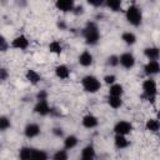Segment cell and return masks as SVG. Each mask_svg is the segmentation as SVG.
I'll list each match as a JSON object with an SVG mask.
<instances>
[{
  "mask_svg": "<svg viewBox=\"0 0 160 160\" xmlns=\"http://www.w3.org/2000/svg\"><path fill=\"white\" fill-rule=\"evenodd\" d=\"M55 75H56L59 79H61V80H66V79L70 76V69H69L66 65H64V64L58 65V66L55 68Z\"/></svg>",
  "mask_w": 160,
  "mask_h": 160,
  "instance_id": "5bb4252c",
  "label": "cell"
},
{
  "mask_svg": "<svg viewBox=\"0 0 160 160\" xmlns=\"http://www.w3.org/2000/svg\"><path fill=\"white\" fill-rule=\"evenodd\" d=\"M144 55L149 59V61H150V60H156V61H158L160 52H159V49H158V48L151 46V48H146V49H144Z\"/></svg>",
  "mask_w": 160,
  "mask_h": 160,
  "instance_id": "ac0fdd59",
  "label": "cell"
},
{
  "mask_svg": "<svg viewBox=\"0 0 160 160\" xmlns=\"http://www.w3.org/2000/svg\"><path fill=\"white\" fill-rule=\"evenodd\" d=\"M58 26L60 28V29H65L66 26H65V24L64 22H58Z\"/></svg>",
  "mask_w": 160,
  "mask_h": 160,
  "instance_id": "74e56055",
  "label": "cell"
},
{
  "mask_svg": "<svg viewBox=\"0 0 160 160\" xmlns=\"http://www.w3.org/2000/svg\"><path fill=\"white\" fill-rule=\"evenodd\" d=\"M68 159H69V155H68V150L65 149H60L55 151L52 155V160H68Z\"/></svg>",
  "mask_w": 160,
  "mask_h": 160,
  "instance_id": "83f0119b",
  "label": "cell"
},
{
  "mask_svg": "<svg viewBox=\"0 0 160 160\" xmlns=\"http://www.w3.org/2000/svg\"><path fill=\"white\" fill-rule=\"evenodd\" d=\"M125 18L132 26H139L142 21V12L136 5H130L125 11Z\"/></svg>",
  "mask_w": 160,
  "mask_h": 160,
  "instance_id": "3957f363",
  "label": "cell"
},
{
  "mask_svg": "<svg viewBox=\"0 0 160 160\" xmlns=\"http://www.w3.org/2000/svg\"><path fill=\"white\" fill-rule=\"evenodd\" d=\"M9 128H11V121L8 116H0V131H5Z\"/></svg>",
  "mask_w": 160,
  "mask_h": 160,
  "instance_id": "f1b7e54d",
  "label": "cell"
},
{
  "mask_svg": "<svg viewBox=\"0 0 160 160\" xmlns=\"http://www.w3.org/2000/svg\"><path fill=\"white\" fill-rule=\"evenodd\" d=\"M81 122H82V126L84 128H86V129H94V128L98 126L99 119L95 115H92V114H88V115H85L82 118Z\"/></svg>",
  "mask_w": 160,
  "mask_h": 160,
  "instance_id": "7c38bea8",
  "label": "cell"
},
{
  "mask_svg": "<svg viewBox=\"0 0 160 160\" xmlns=\"http://www.w3.org/2000/svg\"><path fill=\"white\" fill-rule=\"evenodd\" d=\"M72 12H74L75 15H81V14L84 12V6H82V5H78V6H74V9H72Z\"/></svg>",
  "mask_w": 160,
  "mask_h": 160,
  "instance_id": "e575fe53",
  "label": "cell"
},
{
  "mask_svg": "<svg viewBox=\"0 0 160 160\" xmlns=\"http://www.w3.org/2000/svg\"><path fill=\"white\" fill-rule=\"evenodd\" d=\"M121 40L126 44V45H134L136 42V35L131 31H125L121 35Z\"/></svg>",
  "mask_w": 160,
  "mask_h": 160,
  "instance_id": "7402d4cb",
  "label": "cell"
},
{
  "mask_svg": "<svg viewBox=\"0 0 160 160\" xmlns=\"http://www.w3.org/2000/svg\"><path fill=\"white\" fill-rule=\"evenodd\" d=\"M49 50H50V52L59 55V54H61V51H62V45H61V42H60L59 40H52V41L49 44Z\"/></svg>",
  "mask_w": 160,
  "mask_h": 160,
  "instance_id": "603a6c76",
  "label": "cell"
},
{
  "mask_svg": "<svg viewBox=\"0 0 160 160\" xmlns=\"http://www.w3.org/2000/svg\"><path fill=\"white\" fill-rule=\"evenodd\" d=\"M119 64L124 69H131L135 65V58L131 52H124L119 56Z\"/></svg>",
  "mask_w": 160,
  "mask_h": 160,
  "instance_id": "52a82bcc",
  "label": "cell"
},
{
  "mask_svg": "<svg viewBox=\"0 0 160 160\" xmlns=\"http://www.w3.org/2000/svg\"><path fill=\"white\" fill-rule=\"evenodd\" d=\"M24 134L26 138L29 139H32V138H36L39 134H40V126L38 124H34V122H30L25 126L24 129Z\"/></svg>",
  "mask_w": 160,
  "mask_h": 160,
  "instance_id": "30bf717a",
  "label": "cell"
},
{
  "mask_svg": "<svg viewBox=\"0 0 160 160\" xmlns=\"http://www.w3.org/2000/svg\"><path fill=\"white\" fill-rule=\"evenodd\" d=\"M8 78H9V71H8L5 68L0 66V81H4V80H6Z\"/></svg>",
  "mask_w": 160,
  "mask_h": 160,
  "instance_id": "d6a6232c",
  "label": "cell"
},
{
  "mask_svg": "<svg viewBox=\"0 0 160 160\" xmlns=\"http://www.w3.org/2000/svg\"><path fill=\"white\" fill-rule=\"evenodd\" d=\"M9 48H10V44L8 42V40H6L2 35H0V51L4 52V51H6Z\"/></svg>",
  "mask_w": 160,
  "mask_h": 160,
  "instance_id": "f546056e",
  "label": "cell"
},
{
  "mask_svg": "<svg viewBox=\"0 0 160 160\" xmlns=\"http://www.w3.org/2000/svg\"><path fill=\"white\" fill-rule=\"evenodd\" d=\"M31 149L32 148L22 146L19 150V159L20 160H30V158H31Z\"/></svg>",
  "mask_w": 160,
  "mask_h": 160,
  "instance_id": "484cf974",
  "label": "cell"
},
{
  "mask_svg": "<svg viewBox=\"0 0 160 160\" xmlns=\"http://www.w3.org/2000/svg\"><path fill=\"white\" fill-rule=\"evenodd\" d=\"M79 142V139L75 136V135H69L65 138L64 140V149L65 150H70V149H74Z\"/></svg>",
  "mask_w": 160,
  "mask_h": 160,
  "instance_id": "44dd1931",
  "label": "cell"
},
{
  "mask_svg": "<svg viewBox=\"0 0 160 160\" xmlns=\"http://www.w3.org/2000/svg\"><path fill=\"white\" fill-rule=\"evenodd\" d=\"M30 160H49V155L45 150L40 149H31V158Z\"/></svg>",
  "mask_w": 160,
  "mask_h": 160,
  "instance_id": "e0dca14e",
  "label": "cell"
},
{
  "mask_svg": "<svg viewBox=\"0 0 160 160\" xmlns=\"http://www.w3.org/2000/svg\"><path fill=\"white\" fill-rule=\"evenodd\" d=\"M142 91H144V95L142 98H145L148 101L150 102H154L155 99H156V94H158V85H156V81L151 78L146 79L144 82H142Z\"/></svg>",
  "mask_w": 160,
  "mask_h": 160,
  "instance_id": "7a4b0ae2",
  "label": "cell"
},
{
  "mask_svg": "<svg viewBox=\"0 0 160 160\" xmlns=\"http://www.w3.org/2000/svg\"><path fill=\"white\" fill-rule=\"evenodd\" d=\"M131 130H132V124L126 120H120L114 125V131L116 135L126 136L128 134L131 132Z\"/></svg>",
  "mask_w": 160,
  "mask_h": 160,
  "instance_id": "5b68a950",
  "label": "cell"
},
{
  "mask_svg": "<svg viewBox=\"0 0 160 160\" xmlns=\"http://www.w3.org/2000/svg\"><path fill=\"white\" fill-rule=\"evenodd\" d=\"M25 76H26V80H28L30 84H32V85H36L38 82L41 81L40 74H39L36 70H34V69H29V70L26 71Z\"/></svg>",
  "mask_w": 160,
  "mask_h": 160,
  "instance_id": "2e32d148",
  "label": "cell"
},
{
  "mask_svg": "<svg viewBox=\"0 0 160 160\" xmlns=\"http://www.w3.org/2000/svg\"><path fill=\"white\" fill-rule=\"evenodd\" d=\"M81 85H82L84 90L86 92H90V94L98 92L100 90V88H101L100 80L96 76H94V75H86V76H84L82 80H81Z\"/></svg>",
  "mask_w": 160,
  "mask_h": 160,
  "instance_id": "277c9868",
  "label": "cell"
},
{
  "mask_svg": "<svg viewBox=\"0 0 160 160\" xmlns=\"http://www.w3.org/2000/svg\"><path fill=\"white\" fill-rule=\"evenodd\" d=\"M79 64H80L81 66H84V68L90 66V65L92 64V55H91V52L88 51V50H84V51L79 55Z\"/></svg>",
  "mask_w": 160,
  "mask_h": 160,
  "instance_id": "4fadbf2b",
  "label": "cell"
},
{
  "mask_svg": "<svg viewBox=\"0 0 160 160\" xmlns=\"http://www.w3.org/2000/svg\"><path fill=\"white\" fill-rule=\"evenodd\" d=\"M80 160H95V149L92 145H86L81 150Z\"/></svg>",
  "mask_w": 160,
  "mask_h": 160,
  "instance_id": "9a60e30c",
  "label": "cell"
},
{
  "mask_svg": "<svg viewBox=\"0 0 160 160\" xmlns=\"http://www.w3.org/2000/svg\"><path fill=\"white\" fill-rule=\"evenodd\" d=\"M34 111L41 116H46L49 114H51V108L49 106L48 100H40L36 102V105L34 106Z\"/></svg>",
  "mask_w": 160,
  "mask_h": 160,
  "instance_id": "ba28073f",
  "label": "cell"
},
{
  "mask_svg": "<svg viewBox=\"0 0 160 160\" xmlns=\"http://www.w3.org/2000/svg\"><path fill=\"white\" fill-rule=\"evenodd\" d=\"M29 44L30 42H29V40L25 35H19V36L12 39L10 46L14 48V49H18V50H26L29 48Z\"/></svg>",
  "mask_w": 160,
  "mask_h": 160,
  "instance_id": "8992f818",
  "label": "cell"
},
{
  "mask_svg": "<svg viewBox=\"0 0 160 160\" xmlns=\"http://www.w3.org/2000/svg\"><path fill=\"white\" fill-rule=\"evenodd\" d=\"M55 6L58 10H60L62 12H69V11H72L75 4L72 0H58L55 2Z\"/></svg>",
  "mask_w": 160,
  "mask_h": 160,
  "instance_id": "8fae6325",
  "label": "cell"
},
{
  "mask_svg": "<svg viewBox=\"0 0 160 160\" xmlns=\"http://www.w3.org/2000/svg\"><path fill=\"white\" fill-rule=\"evenodd\" d=\"M52 134H54L55 136H58V138H61V136L64 135V130H62L61 128H54V129H52Z\"/></svg>",
  "mask_w": 160,
  "mask_h": 160,
  "instance_id": "d590c367",
  "label": "cell"
},
{
  "mask_svg": "<svg viewBox=\"0 0 160 160\" xmlns=\"http://www.w3.org/2000/svg\"><path fill=\"white\" fill-rule=\"evenodd\" d=\"M89 4L91 5V6H101L104 2L101 1V0H98V1H94V0H90L89 1Z\"/></svg>",
  "mask_w": 160,
  "mask_h": 160,
  "instance_id": "8d00e7d4",
  "label": "cell"
},
{
  "mask_svg": "<svg viewBox=\"0 0 160 160\" xmlns=\"http://www.w3.org/2000/svg\"><path fill=\"white\" fill-rule=\"evenodd\" d=\"M105 5H106L110 10H112V11H120L122 2H121V0H108V1L105 2Z\"/></svg>",
  "mask_w": 160,
  "mask_h": 160,
  "instance_id": "4316f807",
  "label": "cell"
},
{
  "mask_svg": "<svg viewBox=\"0 0 160 160\" xmlns=\"http://www.w3.org/2000/svg\"><path fill=\"white\" fill-rule=\"evenodd\" d=\"M114 144L118 149H126L130 145V141L126 139V136L122 135H115L114 138Z\"/></svg>",
  "mask_w": 160,
  "mask_h": 160,
  "instance_id": "d6986e66",
  "label": "cell"
},
{
  "mask_svg": "<svg viewBox=\"0 0 160 160\" xmlns=\"http://www.w3.org/2000/svg\"><path fill=\"white\" fill-rule=\"evenodd\" d=\"M108 65L109 66H118L119 65V56L111 55L108 58Z\"/></svg>",
  "mask_w": 160,
  "mask_h": 160,
  "instance_id": "4dcf8cb0",
  "label": "cell"
},
{
  "mask_svg": "<svg viewBox=\"0 0 160 160\" xmlns=\"http://www.w3.org/2000/svg\"><path fill=\"white\" fill-rule=\"evenodd\" d=\"M82 36L88 45H96L100 40V30L94 21H89L82 29Z\"/></svg>",
  "mask_w": 160,
  "mask_h": 160,
  "instance_id": "6da1fadb",
  "label": "cell"
},
{
  "mask_svg": "<svg viewBox=\"0 0 160 160\" xmlns=\"http://www.w3.org/2000/svg\"><path fill=\"white\" fill-rule=\"evenodd\" d=\"M104 81H105V84H108V85H112V84H115V81H116V76L112 75V74L106 75V76L104 78Z\"/></svg>",
  "mask_w": 160,
  "mask_h": 160,
  "instance_id": "1f68e13d",
  "label": "cell"
},
{
  "mask_svg": "<svg viewBox=\"0 0 160 160\" xmlns=\"http://www.w3.org/2000/svg\"><path fill=\"white\" fill-rule=\"evenodd\" d=\"M145 126H146V130H149L151 132H156L159 130V128H160V122H159L158 119H149L146 121Z\"/></svg>",
  "mask_w": 160,
  "mask_h": 160,
  "instance_id": "cb8c5ba5",
  "label": "cell"
},
{
  "mask_svg": "<svg viewBox=\"0 0 160 160\" xmlns=\"http://www.w3.org/2000/svg\"><path fill=\"white\" fill-rule=\"evenodd\" d=\"M124 94V88L121 84H112L110 85V89H109V96H118V98H121Z\"/></svg>",
  "mask_w": 160,
  "mask_h": 160,
  "instance_id": "ffe728a7",
  "label": "cell"
},
{
  "mask_svg": "<svg viewBox=\"0 0 160 160\" xmlns=\"http://www.w3.org/2000/svg\"><path fill=\"white\" fill-rule=\"evenodd\" d=\"M144 71H145V74L149 75V76L156 75V74L160 71L159 61H156V60H150V61H148V64L144 66Z\"/></svg>",
  "mask_w": 160,
  "mask_h": 160,
  "instance_id": "9c48e42d",
  "label": "cell"
},
{
  "mask_svg": "<svg viewBox=\"0 0 160 160\" xmlns=\"http://www.w3.org/2000/svg\"><path fill=\"white\" fill-rule=\"evenodd\" d=\"M36 100L38 101H40V100H48V92L45 90H40L36 94Z\"/></svg>",
  "mask_w": 160,
  "mask_h": 160,
  "instance_id": "836d02e7",
  "label": "cell"
},
{
  "mask_svg": "<svg viewBox=\"0 0 160 160\" xmlns=\"http://www.w3.org/2000/svg\"><path fill=\"white\" fill-rule=\"evenodd\" d=\"M108 104L112 109H119V108L122 106V99L118 98V96H109L108 98Z\"/></svg>",
  "mask_w": 160,
  "mask_h": 160,
  "instance_id": "d4e9b609",
  "label": "cell"
}]
</instances>
